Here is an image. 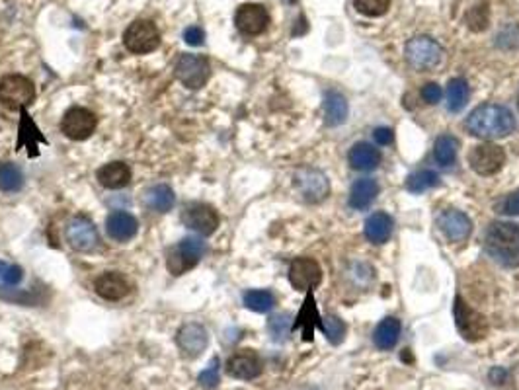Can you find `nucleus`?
I'll return each mask as SVG.
<instances>
[{
	"instance_id": "obj_1",
	"label": "nucleus",
	"mask_w": 519,
	"mask_h": 390,
	"mask_svg": "<svg viewBox=\"0 0 519 390\" xmlns=\"http://www.w3.org/2000/svg\"><path fill=\"white\" fill-rule=\"evenodd\" d=\"M465 127L472 137L494 141L507 137L516 129L514 114L500 103H482L467 117Z\"/></svg>"
},
{
	"instance_id": "obj_2",
	"label": "nucleus",
	"mask_w": 519,
	"mask_h": 390,
	"mask_svg": "<svg viewBox=\"0 0 519 390\" xmlns=\"http://www.w3.org/2000/svg\"><path fill=\"white\" fill-rule=\"evenodd\" d=\"M484 248L496 264L519 267V227L516 223L494 221L486 228Z\"/></svg>"
},
{
	"instance_id": "obj_3",
	"label": "nucleus",
	"mask_w": 519,
	"mask_h": 390,
	"mask_svg": "<svg viewBox=\"0 0 519 390\" xmlns=\"http://www.w3.org/2000/svg\"><path fill=\"white\" fill-rule=\"evenodd\" d=\"M36 100L34 82L24 75H8L0 80V103L6 110H24Z\"/></svg>"
},
{
	"instance_id": "obj_4",
	"label": "nucleus",
	"mask_w": 519,
	"mask_h": 390,
	"mask_svg": "<svg viewBox=\"0 0 519 390\" xmlns=\"http://www.w3.org/2000/svg\"><path fill=\"white\" fill-rule=\"evenodd\" d=\"M453 315H455V326L459 330V334L467 341L476 343V341L484 340L488 336V320H486V316H482L474 308H470L461 295L455 297Z\"/></svg>"
},
{
	"instance_id": "obj_5",
	"label": "nucleus",
	"mask_w": 519,
	"mask_h": 390,
	"mask_svg": "<svg viewBox=\"0 0 519 390\" xmlns=\"http://www.w3.org/2000/svg\"><path fill=\"white\" fill-rule=\"evenodd\" d=\"M203 252H205V246H203L202 240L188 236V239L180 240L176 246L170 248L166 267L172 276H182V273L190 271L200 264Z\"/></svg>"
},
{
	"instance_id": "obj_6",
	"label": "nucleus",
	"mask_w": 519,
	"mask_h": 390,
	"mask_svg": "<svg viewBox=\"0 0 519 390\" xmlns=\"http://www.w3.org/2000/svg\"><path fill=\"white\" fill-rule=\"evenodd\" d=\"M405 53L406 61L416 71H431V69L439 66L442 59H444V49L433 39L424 38V36L410 39L406 43Z\"/></svg>"
},
{
	"instance_id": "obj_7",
	"label": "nucleus",
	"mask_w": 519,
	"mask_h": 390,
	"mask_svg": "<svg viewBox=\"0 0 519 390\" xmlns=\"http://www.w3.org/2000/svg\"><path fill=\"white\" fill-rule=\"evenodd\" d=\"M123 45L135 55H147L158 49L160 45V32L151 20H137L129 25L123 34Z\"/></svg>"
},
{
	"instance_id": "obj_8",
	"label": "nucleus",
	"mask_w": 519,
	"mask_h": 390,
	"mask_svg": "<svg viewBox=\"0 0 519 390\" xmlns=\"http://www.w3.org/2000/svg\"><path fill=\"white\" fill-rule=\"evenodd\" d=\"M506 164V151L494 143L486 141L472 147L469 152V166L481 176H494Z\"/></svg>"
},
{
	"instance_id": "obj_9",
	"label": "nucleus",
	"mask_w": 519,
	"mask_h": 390,
	"mask_svg": "<svg viewBox=\"0 0 519 390\" xmlns=\"http://www.w3.org/2000/svg\"><path fill=\"white\" fill-rule=\"evenodd\" d=\"M176 78L190 90H200L202 86L207 84L209 80V75H211V69H209V63L207 59H203L200 55H191V53H186L178 59L176 63Z\"/></svg>"
},
{
	"instance_id": "obj_10",
	"label": "nucleus",
	"mask_w": 519,
	"mask_h": 390,
	"mask_svg": "<svg viewBox=\"0 0 519 390\" xmlns=\"http://www.w3.org/2000/svg\"><path fill=\"white\" fill-rule=\"evenodd\" d=\"M295 188L299 189L301 197H303L306 203H320L324 202L328 197L330 193V184L326 176L320 172V170H315V168H301L295 178Z\"/></svg>"
},
{
	"instance_id": "obj_11",
	"label": "nucleus",
	"mask_w": 519,
	"mask_h": 390,
	"mask_svg": "<svg viewBox=\"0 0 519 390\" xmlns=\"http://www.w3.org/2000/svg\"><path fill=\"white\" fill-rule=\"evenodd\" d=\"M96 123H98V119L90 110L75 106L63 115L61 129H63L64 135L73 141H86L96 131Z\"/></svg>"
},
{
	"instance_id": "obj_12",
	"label": "nucleus",
	"mask_w": 519,
	"mask_h": 390,
	"mask_svg": "<svg viewBox=\"0 0 519 390\" xmlns=\"http://www.w3.org/2000/svg\"><path fill=\"white\" fill-rule=\"evenodd\" d=\"M182 221L190 230L202 236H211L219 227V215L211 205H205V203L188 205L182 213Z\"/></svg>"
},
{
	"instance_id": "obj_13",
	"label": "nucleus",
	"mask_w": 519,
	"mask_h": 390,
	"mask_svg": "<svg viewBox=\"0 0 519 390\" xmlns=\"http://www.w3.org/2000/svg\"><path fill=\"white\" fill-rule=\"evenodd\" d=\"M64 236L69 246L76 252H90L98 246V230L94 227V223L84 217H76L73 221H69Z\"/></svg>"
},
{
	"instance_id": "obj_14",
	"label": "nucleus",
	"mask_w": 519,
	"mask_h": 390,
	"mask_svg": "<svg viewBox=\"0 0 519 390\" xmlns=\"http://www.w3.org/2000/svg\"><path fill=\"white\" fill-rule=\"evenodd\" d=\"M322 281V269L313 258H297L289 265V283L297 291H313Z\"/></svg>"
},
{
	"instance_id": "obj_15",
	"label": "nucleus",
	"mask_w": 519,
	"mask_h": 390,
	"mask_svg": "<svg viewBox=\"0 0 519 390\" xmlns=\"http://www.w3.org/2000/svg\"><path fill=\"white\" fill-rule=\"evenodd\" d=\"M234 24L244 36H260L269 24V14L262 4H242L234 14Z\"/></svg>"
},
{
	"instance_id": "obj_16",
	"label": "nucleus",
	"mask_w": 519,
	"mask_h": 390,
	"mask_svg": "<svg viewBox=\"0 0 519 390\" xmlns=\"http://www.w3.org/2000/svg\"><path fill=\"white\" fill-rule=\"evenodd\" d=\"M264 371L260 355L252 350H241L237 352L227 363V373L230 377L241 378V380H252L260 377Z\"/></svg>"
},
{
	"instance_id": "obj_17",
	"label": "nucleus",
	"mask_w": 519,
	"mask_h": 390,
	"mask_svg": "<svg viewBox=\"0 0 519 390\" xmlns=\"http://www.w3.org/2000/svg\"><path fill=\"white\" fill-rule=\"evenodd\" d=\"M178 348L182 350V353L186 357H197L202 355V352H205L207 343H209V334L207 330L197 324V322H190V324H184V326L178 330Z\"/></svg>"
},
{
	"instance_id": "obj_18",
	"label": "nucleus",
	"mask_w": 519,
	"mask_h": 390,
	"mask_svg": "<svg viewBox=\"0 0 519 390\" xmlns=\"http://www.w3.org/2000/svg\"><path fill=\"white\" fill-rule=\"evenodd\" d=\"M439 228L449 242H463L470 236L472 221L469 219V215H465L463 211L447 209L439 217Z\"/></svg>"
},
{
	"instance_id": "obj_19",
	"label": "nucleus",
	"mask_w": 519,
	"mask_h": 390,
	"mask_svg": "<svg viewBox=\"0 0 519 390\" xmlns=\"http://www.w3.org/2000/svg\"><path fill=\"white\" fill-rule=\"evenodd\" d=\"M94 289L106 301H121L129 295L131 285L119 271H106L94 281Z\"/></svg>"
},
{
	"instance_id": "obj_20",
	"label": "nucleus",
	"mask_w": 519,
	"mask_h": 390,
	"mask_svg": "<svg viewBox=\"0 0 519 390\" xmlns=\"http://www.w3.org/2000/svg\"><path fill=\"white\" fill-rule=\"evenodd\" d=\"M137 230H139L137 219L127 211H114L106 219V232L110 234V239L117 240V242H127V240L135 239Z\"/></svg>"
},
{
	"instance_id": "obj_21",
	"label": "nucleus",
	"mask_w": 519,
	"mask_h": 390,
	"mask_svg": "<svg viewBox=\"0 0 519 390\" xmlns=\"http://www.w3.org/2000/svg\"><path fill=\"white\" fill-rule=\"evenodd\" d=\"M297 328H303V336L306 341L313 340L317 328L318 330L322 328V320H320V313H318L313 291H306V299H304L303 306L297 315V320L293 324V330H297Z\"/></svg>"
},
{
	"instance_id": "obj_22",
	"label": "nucleus",
	"mask_w": 519,
	"mask_h": 390,
	"mask_svg": "<svg viewBox=\"0 0 519 390\" xmlns=\"http://www.w3.org/2000/svg\"><path fill=\"white\" fill-rule=\"evenodd\" d=\"M350 164L357 172H371L381 164V152L369 143H355L350 149Z\"/></svg>"
},
{
	"instance_id": "obj_23",
	"label": "nucleus",
	"mask_w": 519,
	"mask_h": 390,
	"mask_svg": "<svg viewBox=\"0 0 519 390\" xmlns=\"http://www.w3.org/2000/svg\"><path fill=\"white\" fill-rule=\"evenodd\" d=\"M98 182L108 189L125 188L127 184L131 182V168L125 162H119V160L106 164L98 170Z\"/></svg>"
},
{
	"instance_id": "obj_24",
	"label": "nucleus",
	"mask_w": 519,
	"mask_h": 390,
	"mask_svg": "<svg viewBox=\"0 0 519 390\" xmlns=\"http://www.w3.org/2000/svg\"><path fill=\"white\" fill-rule=\"evenodd\" d=\"M393 217L389 213H373L365 221V236H367L369 242L373 244H385L389 242L391 234H393Z\"/></svg>"
},
{
	"instance_id": "obj_25",
	"label": "nucleus",
	"mask_w": 519,
	"mask_h": 390,
	"mask_svg": "<svg viewBox=\"0 0 519 390\" xmlns=\"http://www.w3.org/2000/svg\"><path fill=\"white\" fill-rule=\"evenodd\" d=\"M400 320L394 318V316H387L385 320H381L375 332H373V341L375 345L383 350V352H389L393 350L394 345L398 343V338H400Z\"/></svg>"
},
{
	"instance_id": "obj_26",
	"label": "nucleus",
	"mask_w": 519,
	"mask_h": 390,
	"mask_svg": "<svg viewBox=\"0 0 519 390\" xmlns=\"http://www.w3.org/2000/svg\"><path fill=\"white\" fill-rule=\"evenodd\" d=\"M379 195V184L377 180L373 178H361L357 180L354 186H352V191H350V205L361 211V209H367L371 203L375 202V197Z\"/></svg>"
},
{
	"instance_id": "obj_27",
	"label": "nucleus",
	"mask_w": 519,
	"mask_h": 390,
	"mask_svg": "<svg viewBox=\"0 0 519 390\" xmlns=\"http://www.w3.org/2000/svg\"><path fill=\"white\" fill-rule=\"evenodd\" d=\"M324 114H326V123L330 127L342 125L348 117V100L346 96L336 92V90H328L324 94Z\"/></svg>"
},
{
	"instance_id": "obj_28",
	"label": "nucleus",
	"mask_w": 519,
	"mask_h": 390,
	"mask_svg": "<svg viewBox=\"0 0 519 390\" xmlns=\"http://www.w3.org/2000/svg\"><path fill=\"white\" fill-rule=\"evenodd\" d=\"M145 203H147V207L152 209V211L168 213V211L174 207V203H176V195H174V191L170 189V186L158 184V186H152V188L147 189V193H145Z\"/></svg>"
},
{
	"instance_id": "obj_29",
	"label": "nucleus",
	"mask_w": 519,
	"mask_h": 390,
	"mask_svg": "<svg viewBox=\"0 0 519 390\" xmlns=\"http://www.w3.org/2000/svg\"><path fill=\"white\" fill-rule=\"evenodd\" d=\"M470 98V86L465 78H453L447 84V110L451 114H459L465 110V106L469 103Z\"/></svg>"
},
{
	"instance_id": "obj_30",
	"label": "nucleus",
	"mask_w": 519,
	"mask_h": 390,
	"mask_svg": "<svg viewBox=\"0 0 519 390\" xmlns=\"http://www.w3.org/2000/svg\"><path fill=\"white\" fill-rule=\"evenodd\" d=\"M457 151H459V141L453 135H442L437 137L435 145H433V158L439 166H451L455 162Z\"/></svg>"
},
{
	"instance_id": "obj_31",
	"label": "nucleus",
	"mask_w": 519,
	"mask_h": 390,
	"mask_svg": "<svg viewBox=\"0 0 519 390\" xmlns=\"http://www.w3.org/2000/svg\"><path fill=\"white\" fill-rule=\"evenodd\" d=\"M244 306L254 313H269L276 306V297L266 289L248 291L244 293Z\"/></svg>"
},
{
	"instance_id": "obj_32",
	"label": "nucleus",
	"mask_w": 519,
	"mask_h": 390,
	"mask_svg": "<svg viewBox=\"0 0 519 390\" xmlns=\"http://www.w3.org/2000/svg\"><path fill=\"white\" fill-rule=\"evenodd\" d=\"M435 186H439V174L433 170H420L406 182V189L412 193H424L426 189L435 188Z\"/></svg>"
},
{
	"instance_id": "obj_33",
	"label": "nucleus",
	"mask_w": 519,
	"mask_h": 390,
	"mask_svg": "<svg viewBox=\"0 0 519 390\" xmlns=\"http://www.w3.org/2000/svg\"><path fill=\"white\" fill-rule=\"evenodd\" d=\"M24 186V174L18 166L10 162L0 164V189L2 191H18Z\"/></svg>"
},
{
	"instance_id": "obj_34",
	"label": "nucleus",
	"mask_w": 519,
	"mask_h": 390,
	"mask_svg": "<svg viewBox=\"0 0 519 390\" xmlns=\"http://www.w3.org/2000/svg\"><path fill=\"white\" fill-rule=\"evenodd\" d=\"M267 330H269V336L276 343H283V341L289 338L291 334V316L289 315H274L267 322Z\"/></svg>"
},
{
	"instance_id": "obj_35",
	"label": "nucleus",
	"mask_w": 519,
	"mask_h": 390,
	"mask_svg": "<svg viewBox=\"0 0 519 390\" xmlns=\"http://www.w3.org/2000/svg\"><path fill=\"white\" fill-rule=\"evenodd\" d=\"M320 332L326 336V340L332 343V345H340L346 338V324L343 320H340L338 316H330L326 320H322V328Z\"/></svg>"
},
{
	"instance_id": "obj_36",
	"label": "nucleus",
	"mask_w": 519,
	"mask_h": 390,
	"mask_svg": "<svg viewBox=\"0 0 519 390\" xmlns=\"http://www.w3.org/2000/svg\"><path fill=\"white\" fill-rule=\"evenodd\" d=\"M465 20H467V25H469L472 32H484V29L488 27V22H490L488 4H486V2H481V4H476L474 8H470Z\"/></svg>"
},
{
	"instance_id": "obj_37",
	"label": "nucleus",
	"mask_w": 519,
	"mask_h": 390,
	"mask_svg": "<svg viewBox=\"0 0 519 390\" xmlns=\"http://www.w3.org/2000/svg\"><path fill=\"white\" fill-rule=\"evenodd\" d=\"M354 6L357 12L369 18H379L383 14L389 12L391 0H354Z\"/></svg>"
},
{
	"instance_id": "obj_38",
	"label": "nucleus",
	"mask_w": 519,
	"mask_h": 390,
	"mask_svg": "<svg viewBox=\"0 0 519 390\" xmlns=\"http://www.w3.org/2000/svg\"><path fill=\"white\" fill-rule=\"evenodd\" d=\"M496 211L509 217H519V189L511 191L500 203H496Z\"/></svg>"
},
{
	"instance_id": "obj_39",
	"label": "nucleus",
	"mask_w": 519,
	"mask_h": 390,
	"mask_svg": "<svg viewBox=\"0 0 519 390\" xmlns=\"http://www.w3.org/2000/svg\"><path fill=\"white\" fill-rule=\"evenodd\" d=\"M22 277H24L22 267L0 262V283H6V285H18V283L22 281Z\"/></svg>"
},
{
	"instance_id": "obj_40",
	"label": "nucleus",
	"mask_w": 519,
	"mask_h": 390,
	"mask_svg": "<svg viewBox=\"0 0 519 390\" xmlns=\"http://www.w3.org/2000/svg\"><path fill=\"white\" fill-rule=\"evenodd\" d=\"M200 382H202L205 389H215L219 385V359H213L207 369H203L200 373Z\"/></svg>"
},
{
	"instance_id": "obj_41",
	"label": "nucleus",
	"mask_w": 519,
	"mask_h": 390,
	"mask_svg": "<svg viewBox=\"0 0 519 390\" xmlns=\"http://www.w3.org/2000/svg\"><path fill=\"white\" fill-rule=\"evenodd\" d=\"M203 39H205V32H203L202 27H197V25H190L186 32H184V41L191 45V47H197V45H202Z\"/></svg>"
},
{
	"instance_id": "obj_42",
	"label": "nucleus",
	"mask_w": 519,
	"mask_h": 390,
	"mask_svg": "<svg viewBox=\"0 0 519 390\" xmlns=\"http://www.w3.org/2000/svg\"><path fill=\"white\" fill-rule=\"evenodd\" d=\"M422 98L424 101H428V103H437V101L442 100V86L439 84H435V82H428L424 88H422Z\"/></svg>"
},
{
	"instance_id": "obj_43",
	"label": "nucleus",
	"mask_w": 519,
	"mask_h": 390,
	"mask_svg": "<svg viewBox=\"0 0 519 390\" xmlns=\"http://www.w3.org/2000/svg\"><path fill=\"white\" fill-rule=\"evenodd\" d=\"M373 137H375V141H377L379 145L387 147V145H391L394 141V133L393 129H389V127H377L375 133H373Z\"/></svg>"
},
{
	"instance_id": "obj_44",
	"label": "nucleus",
	"mask_w": 519,
	"mask_h": 390,
	"mask_svg": "<svg viewBox=\"0 0 519 390\" xmlns=\"http://www.w3.org/2000/svg\"><path fill=\"white\" fill-rule=\"evenodd\" d=\"M490 380L494 382V385H504L506 382V378H507V373L502 369V367H494L492 371H490Z\"/></svg>"
},
{
	"instance_id": "obj_45",
	"label": "nucleus",
	"mask_w": 519,
	"mask_h": 390,
	"mask_svg": "<svg viewBox=\"0 0 519 390\" xmlns=\"http://www.w3.org/2000/svg\"><path fill=\"white\" fill-rule=\"evenodd\" d=\"M518 108H519V98H518Z\"/></svg>"
},
{
	"instance_id": "obj_46",
	"label": "nucleus",
	"mask_w": 519,
	"mask_h": 390,
	"mask_svg": "<svg viewBox=\"0 0 519 390\" xmlns=\"http://www.w3.org/2000/svg\"><path fill=\"white\" fill-rule=\"evenodd\" d=\"M289 2H295V0H289Z\"/></svg>"
}]
</instances>
